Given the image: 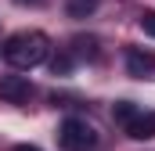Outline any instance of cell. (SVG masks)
<instances>
[{"mask_svg":"<svg viewBox=\"0 0 155 151\" xmlns=\"http://www.w3.org/2000/svg\"><path fill=\"white\" fill-rule=\"evenodd\" d=\"M47 36L36 33V29H22L4 43V58L15 65V69H36L40 61L47 58Z\"/></svg>","mask_w":155,"mask_h":151,"instance_id":"cell-1","label":"cell"},{"mask_svg":"<svg viewBox=\"0 0 155 151\" xmlns=\"http://www.w3.org/2000/svg\"><path fill=\"white\" fill-rule=\"evenodd\" d=\"M58 144L65 151H90L97 144V130L90 122H83V119H65L58 126Z\"/></svg>","mask_w":155,"mask_h":151,"instance_id":"cell-2","label":"cell"},{"mask_svg":"<svg viewBox=\"0 0 155 151\" xmlns=\"http://www.w3.org/2000/svg\"><path fill=\"white\" fill-rule=\"evenodd\" d=\"M0 97L11 101V104H25V101L33 97V83H29L25 76H4V79H0Z\"/></svg>","mask_w":155,"mask_h":151,"instance_id":"cell-3","label":"cell"},{"mask_svg":"<svg viewBox=\"0 0 155 151\" xmlns=\"http://www.w3.org/2000/svg\"><path fill=\"white\" fill-rule=\"evenodd\" d=\"M126 72L137 76V79L152 76L155 72V54L152 50H141V47H130V50H126Z\"/></svg>","mask_w":155,"mask_h":151,"instance_id":"cell-4","label":"cell"},{"mask_svg":"<svg viewBox=\"0 0 155 151\" xmlns=\"http://www.w3.org/2000/svg\"><path fill=\"white\" fill-rule=\"evenodd\" d=\"M126 133H130L134 140H152L155 137V112H137L134 122L126 126Z\"/></svg>","mask_w":155,"mask_h":151,"instance_id":"cell-5","label":"cell"},{"mask_svg":"<svg viewBox=\"0 0 155 151\" xmlns=\"http://www.w3.org/2000/svg\"><path fill=\"white\" fill-rule=\"evenodd\" d=\"M134 115H137V108H134L130 101H119L116 108H112V119H116V122H119V126H123V130H126V126L134 122Z\"/></svg>","mask_w":155,"mask_h":151,"instance_id":"cell-6","label":"cell"},{"mask_svg":"<svg viewBox=\"0 0 155 151\" xmlns=\"http://www.w3.org/2000/svg\"><path fill=\"white\" fill-rule=\"evenodd\" d=\"M94 7H97V0H65V11H69L72 18H87Z\"/></svg>","mask_w":155,"mask_h":151,"instance_id":"cell-7","label":"cell"},{"mask_svg":"<svg viewBox=\"0 0 155 151\" xmlns=\"http://www.w3.org/2000/svg\"><path fill=\"white\" fill-rule=\"evenodd\" d=\"M51 69H54V76H65L69 69H72V58H69V54H58V58L51 61Z\"/></svg>","mask_w":155,"mask_h":151,"instance_id":"cell-8","label":"cell"},{"mask_svg":"<svg viewBox=\"0 0 155 151\" xmlns=\"http://www.w3.org/2000/svg\"><path fill=\"white\" fill-rule=\"evenodd\" d=\"M141 29H144L148 36H155V11H144V14H141Z\"/></svg>","mask_w":155,"mask_h":151,"instance_id":"cell-9","label":"cell"},{"mask_svg":"<svg viewBox=\"0 0 155 151\" xmlns=\"http://www.w3.org/2000/svg\"><path fill=\"white\" fill-rule=\"evenodd\" d=\"M15 151H40V148H29V144H18Z\"/></svg>","mask_w":155,"mask_h":151,"instance_id":"cell-10","label":"cell"},{"mask_svg":"<svg viewBox=\"0 0 155 151\" xmlns=\"http://www.w3.org/2000/svg\"><path fill=\"white\" fill-rule=\"evenodd\" d=\"M22 4H36V0H22Z\"/></svg>","mask_w":155,"mask_h":151,"instance_id":"cell-11","label":"cell"}]
</instances>
